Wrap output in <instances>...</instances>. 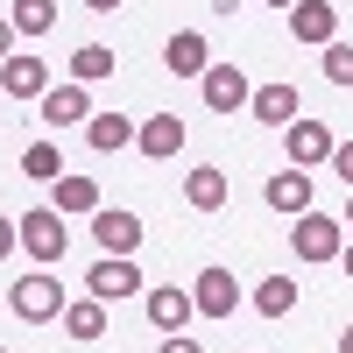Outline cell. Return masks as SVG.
<instances>
[{
	"mask_svg": "<svg viewBox=\"0 0 353 353\" xmlns=\"http://www.w3.org/2000/svg\"><path fill=\"white\" fill-rule=\"evenodd\" d=\"M8 304L21 325H50V318H64V283H57L50 269H28L14 290H8Z\"/></svg>",
	"mask_w": 353,
	"mask_h": 353,
	"instance_id": "obj_1",
	"label": "cell"
},
{
	"mask_svg": "<svg viewBox=\"0 0 353 353\" xmlns=\"http://www.w3.org/2000/svg\"><path fill=\"white\" fill-rule=\"evenodd\" d=\"M290 248H297V261H339V248H346V219L297 212V226H290Z\"/></svg>",
	"mask_w": 353,
	"mask_h": 353,
	"instance_id": "obj_2",
	"label": "cell"
},
{
	"mask_svg": "<svg viewBox=\"0 0 353 353\" xmlns=\"http://www.w3.org/2000/svg\"><path fill=\"white\" fill-rule=\"evenodd\" d=\"M21 248L36 254L43 269H50V261L71 248V233H64V212H57V205H36V212H21Z\"/></svg>",
	"mask_w": 353,
	"mask_h": 353,
	"instance_id": "obj_3",
	"label": "cell"
},
{
	"mask_svg": "<svg viewBox=\"0 0 353 353\" xmlns=\"http://www.w3.org/2000/svg\"><path fill=\"white\" fill-rule=\"evenodd\" d=\"M283 149H290V163H297V170H318V163H332V149H339V141H332V128H325V121L297 113V121L283 128Z\"/></svg>",
	"mask_w": 353,
	"mask_h": 353,
	"instance_id": "obj_4",
	"label": "cell"
},
{
	"mask_svg": "<svg viewBox=\"0 0 353 353\" xmlns=\"http://www.w3.org/2000/svg\"><path fill=\"white\" fill-rule=\"evenodd\" d=\"M85 290H92L99 304H113V297H134V290H141V269H134V254H99L92 269H85Z\"/></svg>",
	"mask_w": 353,
	"mask_h": 353,
	"instance_id": "obj_5",
	"label": "cell"
},
{
	"mask_svg": "<svg viewBox=\"0 0 353 353\" xmlns=\"http://www.w3.org/2000/svg\"><path fill=\"white\" fill-rule=\"evenodd\" d=\"M191 304H198V318H233V304H241V283H233V269H198Z\"/></svg>",
	"mask_w": 353,
	"mask_h": 353,
	"instance_id": "obj_6",
	"label": "cell"
},
{
	"mask_svg": "<svg viewBox=\"0 0 353 353\" xmlns=\"http://www.w3.org/2000/svg\"><path fill=\"white\" fill-rule=\"evenodd\" d=\"M92 241H99L106 254H134V248H141V219L121 212V205H99V212H92Z\"/></svg>",
	"mask_w": 353,
	"mask_h": 353,
	"instance_id": "obj_7",
	"label": "cell"
},
{
	"mask_svg": "<svg viewBox=\"0 0 353 353\" xmlns=\"http://www.w3.org/2000/svg\"><path fill=\"white\" fill-rule=\"evenodd\" d=\"M290 36L325 50V43L339 36V8H332V0H297V8H290Z\"/></svg>",
	"mask_w": 353,
	"mask_h": 353,
	"instance_id": "obj_8",
	"label": "cell"
},
{
	"mask_svg": "<svg viewBox=\"0 0 353 353\" xmlns=\"http://www.w3.org/2000/svg\"><path fill=\"white\" fill-rule=\"evenodd\" d=\"M43 106V128H78V121H92V99H85V85H50V92L36 99Z\"/></svg>",
	"mask_w": 353,
	"mask_h": 353,
	"instance_id": "obj_9",
	"label": "cell"
},
{
	"mask_svg": "<svg viewBox=\"0 0 353 353\" xmlns=\"http://www.w3.org/2000/svg\"><path fill=\"white\" fill-rule=\"evenodd\" d=\"M254 99V85L241 78V64H212V71H205V106H212V113H241Z\"/></svg>",
	"mask_w": 353,
	"mask_h": 353,
	"instance_id": "obj_10",
	"label": "cell"
},
{
	"mask_svg": "<svg viewBox=\"0 0 353 353\" xmlns=\"http://www.w3.org/2000/svg\"><path fill=\"white\" fill-rule=\"evenodd\" d=\"M0 92H8V99H43L50 92L43 57H0Z\"/></svg>",
	"mask_w": 353,
	"mask_h": 353,
	"instance_id": "obj_11",
	"label": "cell"
},
{
	"mask_svg": "<svg viewBox=\"0 0 353 353\" xmlns=\"http://www.w3.org/2000/svg\"><path fill=\"white\" fill-rule=\"evenodd\" d=\"M134 149L156 156V163H170L176 149H184V121H176V113H149V121L134 128Z\"/></svg>",
	"mask_w": 353,
	"mask_h": 353,
	"instance_id": "obj_12",
	"label": "cell"
},
{
	"mask_svg": "<svg viewBox=\"0 0 353 353\" xmlns=\"http://www.w3.org/2000/svg\"><path fill=\"white\" fill-rule=\"evenodd\" d=\"M254 121L261 128H290V121H297V113H304V99H297V85H254Z\"/></svg>",
	"mask_w": 353,
	"mask_h": 353,
	"instance_id": "obj_13",
	"label": "cell"
},
{
	"mask_svg": "<svg viewBox=\"0 0 353 353\" xmlns=\"http://www.w3.org/2000/svg\"><path fill=\"white\" fill-rule=\"evenodd\" d=\"M261 198H269L276 212H290V219H297V212H311V170H297V163H290V170H276Z\"/></svg>",
	"mask_w": 353,
	"mask_h": 353,
	"instance_id": "obj_14",
	"label": "cell"
},
{
	"mask_svg": "<svg viewBox=\"0 0 353 353\" xmlns=\"http://www.w3.org/2000/svg\"><path fill=\"white\" fill-rule=\"evenodd\" d=\"M141 311H149V325H156V332H184V318H191L198 304H191V290L163 283V290H149V304H141Z\"/></svg>",
	"mask_w": 353,
	"mask_h": 353,
	"instance_id": "obj_15",
	"label": "cell"
},
{
	"mask_svg": "<svg viewBox=\"0 0 353 353\" xmlns=\"http://www.w3.org/2000/svg\"><path fill=\"white\" fill-rule=\"evenodd\" d=\"M163 64H170L176 78H205V71H212V50H205V36H191V28H184V36H170Z\"/></svg>",
	"mask_w": 353,
	"mask_h": 353,
	"instance_id": "obj_16",
	"label": "cell"
},
{
	"mask_svg": "<svg viewBox=\"0 0 353 353\" xmlns=\"http://www.w3.org/2000/svg\"><path fill=\"white\" fill-rule=\"evenodd\" d=\"M50 205H57L64 219H71V212H99V184H92V176H71V170H64V176L50 184Z\"/></svg>",
	"mask_w": 353,
	"mask_h": 353,
	"instance_id": "obj_17",
	"label": "cell"
},
{
	"mask_svg": "<svg viewBox=\"0 0 353 353\" xmlns=\"http://www.w3.org/2000/svg\"><path fill=\"white\" fill-rule=\"evenodd\" d=\"M85 141H92L99 156H113V149L134 141V121H128V113H92V121H85Z\"/></svg>",
	"mask_w": 353,
	"mask_h": 353,
	"instance_id": "obj_18",
	"label": "cell"
},
{
	"mask_svg": "<svg viewBox=\"0 0 353 353\" xmlns=\"http://www.w3.org/2000/svg\"><path fill=\"white\" fill-rule=\"evenodd\" d=\"M254 311L261 318H290V311H297V283H290V276H261L254 283Z\"/></svg>",
	"mask_w": 353,
	"mask_h": 353,
	"instance_id": "obj_19",
	"label": "cell"
},
{
	"mask_svg": "<svg viewBox=\"0 0 353 353\" xmlns=\"http://www.w3.org/2000/svg\"><path fill=\"white\" fill-rule=\"evenodd\" d=\"M64 325H71V339H106V304L99 297H78V304H64Z\"/></svg>",
	"mask_w": 353,
	"mask_h": 353,
	"instance_id": "obj_20",
	"label": "cell"
},
{
	"mask_svg": "<svg viewBox=\"0 0 353 353\" xmlns=\"http://www.w3.org/2000/svg\"><path fill=\"white\" fill-rule=\"evenodd\" d=\"M184 198L198 205V212H219V205H226V170H191L184 176Z\"/></svg>",
	"mask_w": 353,
	"mask_h": 353,
	"instance_id": "obj_21",
	"label": "cell"
},
{
	"mask_svg": "<svg viewBox=\"0 0 353 353\" xmlns=\"http://www.w3.org/2000/svg\"><path fill=\"white\" fill-rule=\"evenodd\" d=\"M57 28V0H14V36H50Z\"/></svg>",
	"mask_w": 353,
	"mask_h": 353,
	"instance_id": "obj_22",
	"label": "cell"
},
{
	"mask_svg": "<svg viewBox=\"0 0 353 353\" xmlns=\"http://www.w3.org/2000/svg\"><path fill=\"white\" fill-rule=\"evenodd\" d=\"M21 176H36V184H57V176H64V156H57V141H36V149L21 156Z\"/></svg>",
	"mask_w": 353,
	"mask_h": 353,
	"instance_id": "obj_23",
	"label": "cell"
},
{
	"mask_svg": "<svg viewBox=\"0 0 353 353\" xmlns=\"http://www.w3.org/2000/svg\"><path fill=\"white\" fill-rule=\"evenodd\" d=\"M106 71H113V50H106V43H85V50L71 57V78H78V85H92V78H106Z\"/></svg>",
	"mask_w": 353,
	"mask_h": 353,
	"instance_id": "obj_24",
	"label": "cell"
},
{
	"mask_svg": "<svg viewBox=\"0 0 353 353\" xmlns=\"http://www.w3.org/2000/svg\"><path fill=\"white\" fill-rule=\"evenodd\" d=\"M325 78L332 85H353V43H339V36L325 43Z\"/></svg>",
	"mask_w": 353,
	"mask_h": 353,
	"instance_id": "obj_25",
	"label": "cell"
},
{
	"mask_svg": "<svg viewBox=\"0 0 353 353\" xmlns=\"http://www.w3.org/2000/svg\"><path fill=\"white\" fill-rule=\"evenodd\" d=\"M332 170H339V184L353 191V141H339V149H332Z\"/></svg>",
	"mask_w": 353,
	"mask_h": 353,
	"instance_id": "obj_26",
	"label": "cell"
},
{
	"mask_svg": "<svg viewBox=\"0 0 353 353\" xmlns=\"http://www.w3.org/2000/svg\"><path fill=\"white\" fill-rule=\"evenodd\" d=\"M14 241H21V219H0V254H14Z\"/></svg>",
	"mask_w": 353,
	"mask_h": 353,
	"instance_id": "obj_27",
	"label": "cell"
},
{
	"mask_svg": "<svg viewBox=\"0 0 353 353\" xmlns=\"http://www.w3.org/2000/svg\"><path fill=\"white\" fill-rule=\"evenodd\" d=\"M163 353H205V346H198V339H184V332H170V339H163Z\"/></svg>",
	"mask_w": 353,
	"mask_h": 353,
	"instance_id": "obj_28",
	"label": "cell"
},
{
	"mask_svg": "<svg viewBox=\"0 0 353 353\" xmlns=\"http://www.w3.org/2000/svg\"><path fill=\"white\" fill-rule=\"evenodd\" d=\"M8 50H14V21L0 14V57H8Z\"/></svg>",
	"mask_w": 353,
	"mask_h": 353,
	"instance_id": "obj_29",
	"label": "cell"
},
{
	"mask_svg": "<svg viewBox=\"0 0 353 353\" xmlns=\"http://www.w3.org/2000/svg\"><path fill=\"white\" fill-rule=\"evenodd\" d=\"M85 8H99V14H113V8H121V0H85Z\"/></svg>",
	"mask_w": 353,
	"mask_h": 353,
	"instance_id": "obj_30",
	"label": "cell"
},
{
	"mask_svg": "<svg viewBox=\"0 0 353 353\" xmlns=\"http://www.w3.org/2000/svg\"><path fill=\"white\" fill-rule=\"evenodd\" d=\"M339 261H346V276H353V241H346V248H339Z\"/></svg>",
	"mask_w": 353,
	"mask_h": 353,
	"instance_id": "obj_31",
	"label": "cell"
},
{
	"mask_svg": "<svg viewBox=\"0 0 353 353\" xmlns=\"http://www.w3.org/2000/svg\"><path fill=\"white\" fill-rule=\"evenodd\" d=\"M339 353H353V325H346V332H339Z\"/></svg>",
	"mask_w": 353,
	"mask_h": 353,
	"instance_id": "obj_32",
	"label": "cell"
},
{
	"mask_svg": "<svg viewBox=\"0 0 353 353\" xmlns=\"http://www.w3.org/2000/svg\"><path fill=\"white\" fill-rule=\"evenodd\" d=\"M346 226H353V191H346Z\"/></svg>",
	"mask_w": 353,
	"mask_h": 353,
	"instance_id": "obj_33",
	"label": "cell"
},
{
	"mask_svg": "<svg viewBox=\"0 0 353 353\" xmlns=\"http://www.w3.org/2000/svg\"><path fill=\"white\" fill-rule=\"evenodd\" d=\"M269 8H297V0H269Z\"/></svg>",
	"mask_w": 353,
	"mask_h": 353,
	"instance_id": "obj_34",
	"label": "cell"
},
{
	"mask_svg": "<svg viewBox=\"0 0 353 353\" xmlns=\"http://www.w3.org/2000/svg\"><path fill=\"white\" fill-rule=\"evenodd\" d=\"M0 353H8V346H0Z\"/></svg>",
	"mask_w": 353,
	"mask_h": 353,
	"instance_id": "obj_35",
	"label": "cell"
}]
</instances>
